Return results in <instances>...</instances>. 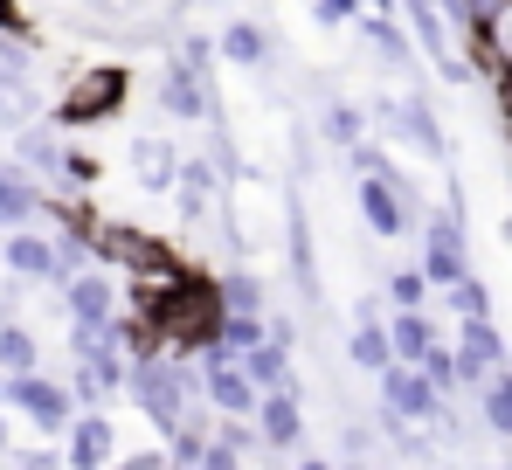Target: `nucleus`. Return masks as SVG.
Returning a JSON list of instances; mask_svg holds the SVG:
<instances>
[{
  "mask_svg": "<svg viewBox=\"0 0 512 470\" xmlns=\"http://www.w3.org/2000/svg\"><path fill=\"white\" fill-rule=\"evenodd\" d=\"M28 367H42V339L21 318H0V374H28Z\"/></svg>",
  "mask_w": 512,
  "mask_h": 470,
  "instance_id": "nucleus-23",
  "label": "nucleus"
},
{
  "mask_svg": "<svg viewBox=\"0 0 512 470\" xmlns=\"http://www.w3.org/2000/svg\"><path fill=\"white\" fill-rule=\"evenodd\" d=\"M346 360H353L360 374H381V367L395 360V346H388V325H381V318H353V332H346Z\"/></svg>",
  "mask_w": 512,
  "mask_h": 470,
  "instance_id": "nucleus-20",
  "label": "nucleus"
},
{
  "mask_svg": "<svg viewBox=\"0 0 512 470\" xmlns=\"http://www.w3.org/2000/svg\"><path fill=\"white\" fill-rule=\"evenodd\" d=\"M312 132H319V146H333L346 153L353 139H367V104H353V97H326V104H312Z\"/></svg>",
  "mask_w": 512,
  "mask_h": 470,
  "instance_id": "nucleus-17",
  "label": "nucleus"
},
{
  "mask_svg": "<svg viewBox=\"0 0 512 470\" xmlns=\"http://www.w3.org/2000/svg\"><path fill=\"white\" fill-rule=\"evenodd\" d=\"M499 470H512V464H499Z\"/></svg>",
  "mask_w": 512,
  "mask_h": 470,
  "instance_id": "nucleus-48",
  "label": "nucleus"
},
{
  "mask_svg": "<svg viewBox=\"0 0 512 470\" xmlns=\"http://www.w3.org/2000/svg\"><path fill=\"white\" fill-rule=\"evenodd\" d=\"M353 28H360V42L374 49L381 70H395V77L416 70V42H409V28H402V14H360Z\"/></svg>",
  "mask_w": 512,
  "mask_h": 470,
  "instance_id": "nucleus-15",
  "label": "nucleus"
},
{
  "mask_svg": "<svg viewBox=\"0 0 512 470\" xmlns=\"http://www.w3.org/2000/svg\"><path fill=\"white\" fill-rule=\"evenodd\" d=\"M70 401H77V408H104V401H111V388L90 374V360H77V374H70Z\"/></svg>",
  "mask_w": 512,
  "mask_h": 470,
  "instance_id": "nucleus-35",
  "label": "nucleus"
},
{
  "mask_svg": "<svg viewBox=\"0 0 512 470\" xmlns=\"http://www.w3.org/2000/svg\"><path fill=\"white\" fill-rule=\"evenodd\" d=\"M215 56H222V63H236V70H256V77H270V63H277V28H270L263 14L222 21V28H215Z\"/></svg>",
  "mask_w": 512,
  "mask_h": 470,
  "instance_id": "nucleus-9",
  "label": "nucleus"
},
{
  "mask_svg": "<svg viewBox=\"0 0 512 470\" xmlns=\"http://www.w3.org/2000/svg\"><path fill=\"white\" fill-rule=\"evenodd\" d=\"M492 83H499V118H506V132H512V70H506V77H492Z\"/></svg>",
  "mask_w": 512,
  "mask_h": 470,
  "instance_id": "nucleus-41",
  "label": "nucleus"
},
{
  "mask_svg": "<svg viewBox=\"0 0 512 470\" xmlns=\"http://www.w3.org/2000/svg\"><path fill=\"white\" fill-rule=\"evenodd\" d=\"M381 325H388V346H395V360H402V367H416L429 346L443 339V325L429 318V305H416V312H388Z\"/></svg>",
  "mask_w": 512,
  "mask_h": 470,
  "instance_id": "nucleus-18",
  "label": "nucleus"
},
{
  "mask_svg": "<svg viewBox=\"0 0 512 470\" xmlns=\"http://www.w3.org/2000/svg\"><path fill=\"white\" fill-rule=\"evenodd\" d=\"M374 388H381V408H395L402 422H436V408H443V394H436V381H429L423 367H402V360H388L381 374H374Z\"/></svg>",
  "mask_w": 512,
  "mask_h": 470,
  "instance_id": "nucleus-7",
  "label": "nucleus"
},
{
  "mask_svg": "<svg viewBox=\"0 0 512 470\" xmlns=\"http://www.w3.org/2000/svg\"><path fill=\"white\" fill-rule=\"evenodd\" d=\"M14 470H63V450H14Z\"/></svg>",
  "mask_w": 512,
  "mask_h": 470,
  "instance_id": "nucleus-40",
  "label": "nucleus"
},
{
  "mask_svg": "<svg viewBox=\"0 0 512 470\" xmlns=\"http://www.w3.org/2000/svg\"><path fill=\"white\" fill-rule=\"evenodd\" d=\"M28 118H42V90H35V77H0V132H21Z\"/></svg>",
  "mask_w": 512,
  "mask_h": 470,
  "instance_id": "nucleus-22",
  "label": "nucleus"
},
{
  "mask_svg": "<svg viewBox=\"0 0 512 470\" xmlns=\"http://www.w3.org/2000/svg\"><path fill=\"white\" fill-rule=\"evenodd\" d=\"M153 104H160V118H173V125H208V118H222L215 77L187 70L173 49H167V63H160V77H153Z\"/></svg>",
  "mask_w": 512,
  "mask_h": 470,
  "instance_id": "nucleus-4",
  "label": "nucleus"
},
{
  "mask_svg": "<svg viewBox=\"0 0 512 470\" xmlns=\"http://www.w3.org/2000/svg\"><path fill=\"white\" fill-rule=\"evenodd\" d=\"M381 298H388V312H416V305H429V277L409 263V270H388L381 277Z\"/></svg>",
  "mask_w": 512,
  "mask_h": 470,
  "instance_id": "nucleus-27",
  "label": "nucleus"
},
{
  "mask_svg": "<svg viewBox=\"0 0 512 470\" xmlns=\"http://www.w3.org/2000/svg\"><path fill=\"white\" fill-rule=\"evenodd\" d=\"M125 159H132V180H139L146 194H173V173H180L173 139H160V132H139V139L125 146Z\"/></svg>",
  "mask_w": 512,
  "mask_h": 470,
  "instance_id": "nucleus-16",
  "label": "nucleus"
},
{
  "mask_svg": "<svg viewBox=\"0 0 512 470\" xmlns=\"http://www.w3.org/2000/svg\"><path fill=\"white\" fill-rule=\"evenodd\" d=\"M132 97V70L125 63H84L77 77H63L56 90V104L42 111L56 132H84V125H104V118H118V104Z\"/></svg>",
  "mask_w": 512,
  "mask_h": 470,
  "instance_id": "nucleus-1",
  "label": "nucleus"
},
{
  "mask_svg": "<svg viewBox=\"0 0 512 470\" xmlns=\"http://www.w3.org/2000/svg\"><path fill=\"white\" fill-rule=\"evenodd\" d=\"M201 153H208L215 173H222V187H236V180L250 173V166H243V146L229 139V125H222V118H208V146H201Z\"/></svg>",
  "mask_w": 512,
  "mask_h": 470,
  "instance_id": "nucleus-25",
  "label": "nucleus"
},
{
  "mask_svg": "<svg viewBox=\"0 0 512 470\" xmlns=\"http://www.w3.org/2000/svg\"><path fill=\"white\" fill-rule=\"evenodd\" d=\"M0 381H7V374H0Z\"/></svg>",
  "mask_w": 512,
  "mask_h": 470,
  "instance_id": "nucleus-49",
  "label": "nucleus"
},
{
  "mask_svg": "<svg viewBox=\"0 0 512 470\" xmlns=\"http://www.w3.org/2000/svg\"><path fill=\"white\" fill-rule=\"evenodd\" d=\"M360 0H312V28H353Z\"/></svg>",
  "mask_w": 512,
  "mask_h": 470,
  "instance_id": "nucleus-36",
  "label": "nucleus"
},
{
  "mask_svg": "<svg viewBox=\"0 0 512 470\" xmlns=\"http://www.w3.org/2000/svg\"><path fill=\"white\" fill-rule=\"evenodd\" d=\"M0 263H7V277L56 284V249H49V229H7V235H0Z\"/></svg>",
  "mask_w": 512,
  "mask_h": 470,
  "instance_id": "nucleus-14",
  "label": "nucleus"
},
{
  "mask_svg": "<svg viewBox=\"0 0 512 470\" xmlns=\"http://www.w3.org/2000/svg\"><path fill=\"white\" fill-rule=\"evenodd\" d=\"M471 401H478V422H485L492 436H512V360L492 367V374L471 388Z\"/></svg>",
  "mask_w": 512,
  "mask_h": 470,
  "instance_id": "nucleus-19",
  "label": "nucleus"
},
{
  "mask_svg": "<svg viewBox=\"0 0 512 470\" xmlns=\"http://www.w3.org/2000/svg\"><path fill=\"white\" fill-rule=\"evenodd\" d=\"M443 298H450L457 318H492V284H485L478 270H464L457 284H443Z\"/></svg>",
  "mask_w": 512,
  "mask_h": 470,
  "instance_id": "nucleus-28",
  "label": "nucleus"
},
{
  "mask_svg": "<svg viewBox=\"0 0 512 470\" xmlns=\"http://www.w3.org/2000/svg\"><path fill=\"white\" fill-rule=\"evenodd\" d=\"M333 470H381V464H374V457H340Z\"/></svg>",
  "mask_w": 512,
  "mask_h": 470,
  "instance_id": "nucleus-43",
  "label": "nucleus"
},
{
  "mask_svg": "<svg viewBox=\"0 0 512 470\" xmlns=\"http://www.w3.org/2000/svg\"><path fill=\"white\" fill-rule=\"evenodd\" d=\"M180 7H194V0H173V14H180Z\"/></svg>",
  "mask_w": 512,
  "mask_h": 470,
  "instance_id": "nucleus-46",
  "label": "nucleus"
},
{
  "mask_svg": "<svg viewBox=\"0 0 512 470\" xmlns=\"http://www.w3.org/2000/svg\"><path fill=\"white\" fill-rule=\"evenodd\" d=\"M173 208H180V222H208L215 194H201V187H180V180H173Z\"/></svg>",
  "mask_w": 512,
  "mask_h": 470,
  "instance_id": "nucleus-37",
  "label": "nucleus"
},
{
  "mask_svg": "<svg viewBox=\"0 0 512 470\" xmlns=\"http://www.w3.org/2000/svg\"><path fill=\"white\" fill-rule=\"evenodd\" d=\"M173 56H180L187 70H201V77H215V63H222V56H215V35H180Z\"/></svg>",
  "mask_w": 512,
  "mask_h": 470,
  "instance_id": "nucleus-34",
  "label": "nucleus"
},
{
  "mask_svg": "<svg viewBox=\"0 0 512 470\" xmlns=\"http://www.w3.org/2000/svg\"><path fill=\"white\" fill-rule=\"evenodd\" d=\"M416 367H423L429 381H436V394H443V401H450V394H464V374H457V346H450V332H443V339L429 346Z\"/></svg>",
  "mask_w": 512,
  "mask_h": 470,
  "instance_id": "nucleus-29",
  "label": "nucleus"
},
{
  "mask_svg": "<svg viewBox=\"0 0 512 470\" xmlns=\"http://www.w3.org/2000/svg\"><path fill=\"white\" fill-rule=\"evenodd\" d=\"M256 339H263V312H222V318H215V346H222V353L243 360Z\"/></svg>",
  "mask_w": 512,
  "mask_h": 470,
  "instance_id": "nucleus-26",
  "label": "nucleus"
},
{
  "mask_svg": "<svg viewBox=\"0 0 512 470\" xmlns=\"http://www.w3.org/2000/svg\"><path fill=\"white\" fill-rule=\"evenodd\" d=\"M243 374H250L256 388H277V381H298V374H291V346H277V339H256L250 353H243Z\"/></svg>",
  "mask_w": 512,
  "mask_h": 470,
  "instance_id": "nucleus-24",
  "label": "nucleus"
},
{
  "mask_svg": "<svg viewBox=\"0 0 512 470\" xmlns=\"http://www.w3.org/2000/svg\"><path fill=\"white\" fill-rule=\"evenodd\" d=\"M42 180L28 173V166H14V159H0V235L7 229H42Z\"/></svg>",
  "mask_w": 512,
  "mask_h": 470,
  "instance_id": "nucleus-13",
  "label": "nucleus"
},
{
  "mask_svg": "<svg viewBox=\"0 0 512 470\" xmlns=\"http://www.w3.org/2000/svg\"><path fill=\"white\" fill-rule=\"evenodd\" d=\"M167 470H180V464H167Z\"/></svg>",
  "mask_w": 512,
  "mask_h": 470,
  "instance_id": "nucleus-47",
  "label": "nucleus"
},
{
  "mask_svg": "<svg viewBox=\"0 0 512 470\" xmlns=\"http://www.w3.org/2000/svg\"><path fill=\"white\" fill-rule=\"evenodd\" d=\"M215 298H222V312H270V291H263V277H256L250 263L222 270L215 277Z\"/></svg>",
  "mask_w": 512,
  "mask_h": 470,
  "instance_id": "nucleus-21",
  "label": "nucleus"
},
{
  "mask_svg": "<svg viewBox=\"0 0 512 470\" xmlns=\"http://www.w3.org/2000/svg\"><path fill=\"white\" fill-rule=\"evenodd\" d=\"M367 125H381L395 146H409V153H423L429 166H450V132H443V118H436V104H429L423 90H381L374 104H367Z\"/></svg>",
  "mask_w": 512,
  "mask_h": 470,
  "instance_id": "nucleus-2",
  "label": "nucleus"
},
{
  "mask_svg": "<svg viewBox=\"0 0 512 470\" xmlns=\"http://www.w3.org/2000/svg\"><path fill=\"white\" fill-rule=\"evenodd\" d=\"M14 450H21V443H14V422H7V415H0V464H7V457H14Z\"/></svg>",
  "mask_w": 512,
  "mask_h": 470,
  "instance_id": "nucleus-42",
  "label": "nucleus"
},
{
  "mask_svg": "<svg viewBox=\"0 0 512 470\" xmlns=\"http://www.w3.org/2000/svg\"><path fill=\"white\" fill-rule=\"evenodd\" d=\"M0 408H7V415H28L42 443H63V429H70V415H77L70 388H63L56 374H42V367L7 374V381H0Z\"/></svg>",
  "mask_w": 512,
  "mask_h": 470,
  "instance_id": "nucleus-3",
  "label": "nucleus"
},
{
  "mask_svg": "<svg viewBox=\"0 0 512 470\" xmlns=\"http://www.w3.org/2000/svg\"><path fill=\"white\" fill-rule=\"evenodd\" d=\"M97 180H104V166H97L90 153H77V146H63V180H56V187H77V194H90Z\"/></svg>",
  "mask_w": 512,
  "mask_h": 470,
  "instance_id": "nucleus-33",
  "label": "nucleus"
},
{
  "mask_svg": "<svg viewBox=\"0 0 512 470\" xmlns=\"http://www.w3.org/2000/svg\"><path fill=\"white\" fill-rule=\"evenodd\" d=\"M0 77H35V42L21 28H0Z\"/></svg>",
  "mask_w": 512,
  "mask_h": 470,
  "instance_id": "nucleus-31",
  "label": "nucleus"
},
{
  "mask_svg": "<svg viewBox=\"0 0 512 470\" xmlns=\"http://www.w3.org/2000/svg\"><path fill=\"white\" fill-rule=\"evenodd\" d=\"M340 457H388V443H381V429L374 422H340Z\"/></svg>",
  "mask_w": 512,
  "mask_h": 470,
  "instance_id": "nucleus-32",
  "label": "nucleus"
},
{
  "mask_svg": "<svg viewBox=\"0 0 512 470\" xmlns=\"http://www.w3.org/2000/svg\"><path fill=\"white\" fill-rule=\"evenodd\" d=\"M104 470H167V450H118Z\"/></svg>",
  "mask_w": 512,
  "mask_h": 470,
  "instance_id": "nucleus-39",
  "label": "nucleus"
},
{
  "mask_svg": "<svg viewBox=\"0 0 512 470\" xmlns=\"http://www.w3.org/2000/svg\"><path fill=\"white\" fill-rule=\"evenodd\" d=\"M450 346H457V374H464V394L478 388L492 367H506V332H499V318H457Z\"/></svg>",
  "mask_w": 512,
  "mask_h": 470,
  "instance_id": "nucleus-8",
  "label": "nucleus"
},
{
  "mask_svg": "<svg viewBox=\"0 0 512 470\" xmlns=\"http://www.w3.org/2000/svg\"><path fill=\"white\" fill-rule=\"evenodd\" d=\"M194 470H250V457H243V450H229L222 436H208V450H201V464H194Z\"/></svg>",
  "mask_w": 512,
  "mask_h": 470,
  "instance_id": "nucleus-38",
  "label": "nucleus"
},
{
  "mask_svg": "<svg viewBox=\"0 0 512 470\" xmlns=\"http://www.w3.org/2000/svg\"><path fill=\"white\" fill-rule=\"evenodd\" d=\"M499 235H506V249H512V215H506V222H499Z\"/></svg>",
  "mask_w": 512,
  "mask_h": 470,
  "instance_id": "nucleus-45",
  "label": "nucleus"
},
{
  "mask_svg": "<svg viewBox=\"0 0 512 470\" xmlns=\"http://www.w3.org/2000/svg\"><path fill=\"white\" fill-rule=\"evenodd\" d=\"M118 450L125 443H118V422L104 408H77L70 415V429H63V470H104Z\"/></svg>",
  "mask_w": 512,
  "mask_h": 470,
  "instance_id": "nucleus-6",
  "label": "nucleus"
},
{
  "mask_svg": "<svg viewBox=\"0 0 512 470\" xmlns=\"http://www.w3.org/2000/svg\"><path fill=\"white\" fill-rule=\"evenodd\" d=\"M340 159L360 173V180H388V173H395V153H388V146H374V139H353Z\"/></svg>",
  "mask_w": 512,
  "mask_h": 470,
  "instance_id": "nucleus-30",
  "label": "nucleus"
},
{
  "mask_svg": "<svg viewBox=\"0 0 512 470\" xmlns=\"http://www.w3.org/2000/svg\"><path fill=\"white\" fill-rule=\"evenodd\" d=\"M250 422H256V436H263L270 457H298V450H305V388H298V381L263 388Z\"/></svg>",
  "mask_w": 512,
  "mask_h": 470,
  "instance_id": "nucleus-5",
  "label": "nucleus"
},
{
  "mask_svg": "<svg viewBox=\"0 0 512 470\" xmlns=\"http://www.w3.org/2000/svg\"><path fill=\"white\" fill-rule=\"evenodd\" d=\"M360 14H395V0H360Z\"/></svg>",
  "mask_w": 512,
  "mask_h": 470,
  "instance_id": "nucleus-44",
  "label": "nucleus"
},
{
  "mask_svg": "<svg viewBox=\"0 0 512 470\" xmlns=\"http://www.w3.org/2000/svg\"><path fill=\"white\" fill-rule=\"evenodd\" d=\"M56 305H63V318L104 325V318L118 312V277H111L104 263H90V270H77V277H63V284H56Z\"/></svg>",
  "mask_w": 512,
  "mask_h": 470,
  "instance_id": "nucleus-10",
  "label": "nucleus"
},
{
  "mask_svg": "<svg viewBox=\"0 0 512 470\" xmlns=\"http://www.w3.org/2000/svg\"><path fill=\"white\" fill-rule=\"evenodd\" d=\"M7 159L28 166L42 187H56V180H63V132H56L49 118H28L21 132H7Z\"/></svg>",
  "mask_w": 512,
  "mask_h": 470,
  "instance_id": "nucleus-11",
  "label": "nucleus"
},
{
  "mask_svg": "<svg viewBox=\"0 0 512 470\" xmlns=\"http://www.w3.org/2000/svg\"><path fill=\"white\" fill-rule=\"evenodd\" d=\"M284 249H291V284L305 305H319V256H312V222H305V194H284Z\"/></svg>",
  "mask_w": 512,
  "mask_h": 470,
  "instance_id": "nucleus-12",
  "label": "nucleus"
}]
</instances>
